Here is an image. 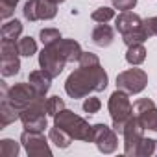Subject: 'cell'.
Returning a JSON list of instances; mask_svg holds the SVG:
<instances>
[{
    "label": "cell",
    "instance_id": "cell-9",
    "mask_svg": "<svg viewBox=\"0 0 157 157\" xmlns=\"http://www.w3.org/2000/svg\"><path fill=\"white\" fill-rule=\"evenodd\" d=\"M21 144L26 150V153L30 157H50L52 150L48 146V140L44 139L43 131H28L24 129L21 135Z\"/></svg>",
    "mask_w": 157,
    "mask_h": 157
},
{
    "label": "cell",
    "instance_id": "cell-22",
    "mask_svg": "<svg viewBox=\"0 0 157 157\" xmlns=\"http://www.w3.org/2000/svg\"><path fill=\"white\" fill-rule=\"evenodd\" d=\"M19 151H21V146L13 139H2L0 140V155L2 157H17Z\"/></svg>",
    "mask_w": 157,
    "mask_h": 157
},
{
    "label": "cell",
    "instance_id": "cell-14",
    "mask_svg": "<svg viewBox=\"0 0 157 157\" xmlns=\"http://www.w3.org/2000/svg\"><path fill=\"white\" fill-rule=\"evenodd\" d=\"M28 82H30V85L41 94V96H46V93L50 91V83H52V76L46 72V70H43V68H39V70H33V72H30V76H28Z\"/></svg>",
    "mask_w": 157,
    "mask_h": 157
},
{
    "label": "cell",
    "instance_id": "cell-6",
    "mask_svg": "<svg viewBox=\"0 0 157 157\" xmlns=\"http://www.w3.org/2000/svg\"><path fill=\"white\" fill-rule=\"evenodd\" d=\"M46 115H48L46 100L39 98L21 111V122H22L24 129H28V131H44V128L48 124Z\"/></svg>",
    "mask_w": 157,
    "mask_h": 157
},
{
    "label": "cell",
    "instance_id": "cell-15",
    "mask_svg": "<svg viewBox=\"0 0 157 157\" xmlns=\"http://www.w3.org/2000/svg\"><path fill=\"white\" fill-rule=\"evenodd\" d=\"M93 43L96 44V46H100V48H107V46H111L113 44V41H115V30L107 24V22H102V24H98L94 30H93Z\"/></svg>",
    "mask_w": 157,
    "mask_h": 157
},
{
    "label": "cell",
    "instance_id": "cell-27",
    "mask_svg": "<svg viewBox=\"0 0 157 157\" xmlns=\"http://www.w3.org/2000/svg\"><path fill=\"white\" fill-rule=\"evenodd\" d=\"M19 2L21 0H0V17H2L4 21L10 19L15 13V8H17Z\"/></svg>",
    "mask_w": 157,
    "mask_h": 157
},
{
    "label": "cell",
    "instance_id": "cell-4",
    "mask_svg": "<svg viewBox=\"0 0 157 157\" xmlns=\"http://www.w3.org/2000/svg\"><path fill=\"white\" fill-rule=\"evenodd\" d=\"M54 124L65 129L74 140H83V142H93V126L80 115H76L70 109H63L54 117Z\"/></svg>",
    "mask_w": 157,
    "mask_h": 157
},
{
    "label": "cell",
    "instance_id": "cell-8",
    "mask_svg": "<svg viewBox=\"0 0 157 157\" xmlns=\"http://www.w3.org/2000/svg\"><path fill=\"white\" fill-rule=\"evenodd\" d=\"M148 85V74L142 68H128L117 76V89L128 94H139Z\"/></svg>",
    "mask_w": 157,
    "mask_h": 157
},
{
    "label": "cell",
    "instance_id": "cell-16",
    "mask_svg": "<svg viewBox=\"0 0 157 157\" xmlns=\"http://www.w3.org/2000/svg\"><path fill=\"white\" fill-rule=\"evenodd\" d=\"M21 70V59L19 54H0V72L4 78L15 76Z\"/></svg>",
    "mask_w": 157,
    "mask_h": 157
},
{
    "label": "cell",
    "instance_id": "cell-5",
    "mask_svg": "<svg viewBox=\"0 0 157 157\" xmlns=\"http://www.w3.org/2000/svg\"><path fill=\"white\" fill-rule=\"evenodd\" d=\"M107 109H109V115H111V120H113V129L122 135L126 124L133 118V105L129 102V94L117 89L109 96Z\"/></svg>",
    "mask_w": 157,
    "mask_h": 157
},
{
    "label": "cell",
    "instance_id": "cell-30",
    "mask_svg": "<svg viewBox=\"0 0 157 157\" xmlns=\"http://www.w3.org/2000/svg\"><path fill=\"white\" fill-rule=\"evenodd\" d=\"M137 6V0H113V8L120 11H131Z\"/></svg>",
    "mask_w": 157,
    "mask_h": 157
},
{
    "label": "cell",
    "instance_id": "cell-10",
    "mask_svg": "<svg viewBox=\"0 0 157 157\" xmlns=\"http://www.w3.org/2000/svg\"><path fill=\"white\" fill-rule=\"evenodd\" d=\"M24 19L30 22L35 21H50L57 15V4L50 0H28L24 4Z\"/></svg>",
    "mask_w": 157,
    "mask_h": 157
},
{
    "label": "cell",
    "instance_id": "cell-26",
    "mask_svg": "<svg viewBox=\"0 0 157 157\" xmlns=\"http://www.w3.org/2000/svg\"><path fill=\"white\" fill-rule=\"evenodd\" d=\"M65 109V102H63V98H59V96H50L48 100H46V111H48V115L50 117H56L59 111H63Z\"/></svg>",
    "mask_w": 157,
    "mask_h": 157
},
{
    "label": "cell",
    "instance_id": "cell-28",
    "mask_svg": "<svg viewBox=\"0 0 157 157\" xmlns=\"http://www.w3.org/2000/svg\"><path fill=\"white\" fill-rule=\"evenodd\" d=\"M83 111L85 113H89V115H94V113H98L100 111V107H102V102H100V98H94V96H89V98H85V102H83Z\"/></svg>",
    "mask_w": 157,
    "mask_h": 157
},
{
    "label": "cell",
    "instance_id": "cell-21",
    "mask_svg": "<svg viewBox=\"0 0 157 157\" xmlns=\"http://www.w3.org/2000/svg\"><path fill=\"white\" fill-rule=\"evenodd\" d=\"M157 151V140L153 139H142L137 146V151H135V157H150Z\"/></svg>",
    "mask_w": 157,
    "mask_h": 157
},
{
    "label": "cell",
    "instance_id": "cell-18",
    "mask_svg": "<svg viewBox=\"0 0 157 157\" xmlns=\"http://www.w3.org/2000/svg\"><path fill=\"white\" fill-rule=\"evenodd\" d=\"M22 33V22L17 21V19H11L8 22L2 24V30H0V35L2 39H8V41H17Z\"/></svg>",
    "mask_w": 157,
    "mask_h": 157
},
{
    "label": "cell",
    "instance_id": "cell-29",
    "mask_svg": "<svg viewBox=\"0 0 157 157\" xmlns=\"http://www.w3.org/2000/svg\"><path fill=\"white\" fill-rule=\"evenodd\" d=\"M80 63L82 67H89V65H98L100 63V57L96 56V54H93V52H83L82 54V57H80Z\"/></svg>",
    "mask_w": 157,
    "mask_h": 157
},
{
    "label": "cell",
    "instance_id": "cell-7",
    "mask_svg": "<svg viewBox=\"0 0 157 157\" xmlns=\"http://www.w3.org/2000/svg\"><path fill=\"white\" fill-rule=\"evenodd\" d=\"M4 98H8L10 104L15 105V107L19 109V113H21L24 107H28L30 104H33L35 100L44 98V96H41V94L30 85V82H26V83H15V85H11L10 89L4 85Z\"/></svg>",
    "mask_w": 157,
    "mask_h": 157
},
{
    "label": "cell",
    "instance_id": "cell-12",
    "mask_svg": "<svg viewBox=\"0 0 157 157\" xmlns=\"http://www.w3.org/2000/svg\"><path fill=\"white\" fill-rule=\"evenodd\" d=\"M133 115L144 129L157 131V107L150 98H139L133 104Z\"/></svg>",
    "mask_w": 157,
    "mask_h": 157
},
{
    "label": "cell",
    "instance_id": "cell-13",
    "mask_svg": "<svg viewBox=\"0 0 157 157\" xmlns=\"http://www.w3.org/2000/svg\"><path fill=\"white\" fill-rule=\"evenodd\" d=\"M122 135H124V153L129 155V157H135L137 146H139V142L144 139V128H142L140 122L135 118V115H133V118L126 124Z\"/></svg>",
    "mask_w": 157,
    "mask_h": 157
},
{
    "label": "cell",
    "instance_id": "cell-25",
    "mask_svg": "<svg viewBox=\"0 0 157 157\" xmlns=\"http://www.w3.org/2000/svg\"><path fill=\"white\" fill-rule=\"evenodd\" d=\"M39 39H41L43 46H46V44H52V43L59 41L61 39V33H59L57 28H43L39 32Z\"/></svg>",
    "mask_w": 157,
    "mask_h": 157
},
{
    "label": "cell",
    "instance_id": "cell-32",
    "mask_svg": "<svg viewBox=\"0 0 157 157\" xmlns=\"http://www.w3.org/2000/svg\"><path fill=\"white\" fill-rule=\"evenodd\" d=\"M50 2H54V4H63L65 0H50Z\"/></svg>",
    "mask_w": 157,
    "mask_h": 157
},
{
    "label": "cell",
    "instance_id": "cell-20",
    "mask_svg": "<svg viewBox=\"0 0 157 157\" xmlns=\"http://www.w3.org/2000/svg\"><path fill=\"white\" fill-rule=\"evenodd\" d=\"M48 137H50V142H54L57 148H68L70 146V142L74 140L65 129H61L59 126H56L54 124V128H50V133H48Z\"/></svg>",
    "mask_w": 157,
    "mask_h": 157
},
{
    "label": "cell",
    "instance_id": "cell-31",
    "mask_svg": "<svg viewBox=\"0 0 157 157\" xmlns=\"http://www.w3.org/2000/svg\"><path fill=\"white\" fill-rule=\"evenodd\" d=\"M146 22H148V26L151 28V32H153V35H157V17H150V19H144Z\"/></svg>",
    "mask_w": 157,
    "mask_h": 157
},
{
    "label": "cell",
    "instance_id": "cell-17",
    "mask_svg": "<svg viewBox=\"0 0 157 157\" xmlns=\"http://www.w3.org/2000/svg\"><path fill=\"white\" fill-rule=\"evenodd\" d=\"M19 118H21L19 109H17L15 105H11L8 98L2 96V104H0V129L8 128L10 124H13V122L19 120Z\"/></svg>",
    "mask_w": 157,
    "mask_h": 157
},
{
    "label": "cell",
    "instance_id": "cell-23",
    "mask_svg": "<svg viewBox=\"0 0 157 157\" xmlns=\"http://www.w3.org/2000/svg\"><path fill=\"white\" fill-rule=\"evenodd\" d=\"M19 54L22 56V57H32L35 52H37V43H35V39L33 37H22L19 43Z\"/></svg>",
    "mask_w": 157,
    "mask_h": 157
},
{
    "label": "cell",
    "instance_id": "cell-19",
    "mask_svg": "<svg viewBox=\"0 0 157 157\" xmlns=\"http://www.w3.org/2000/svg\"><path fill=\"white\" fill-rule=\"evenodd\" d=\"M146 48L142 46V43H137V44H131L128 46V52H126V61L133 67L137 65H142L146 61Z\"/></svg>",
    "mask_w": 157,
    "mask_h": 157
},
{
    "label": "cell",
    "instance_id": "cell-11",
    "mask_svg": "<svg viewBox=\"0 0 157 157\" xmlns=\"http://www.w3.org/2000/svg\"><path fill=\"white\" fill-rule=\"evenodd\" d=\"M93 142L102 153H113L118 148V135L113 128L100 122L93 126Z\"/></svg>",
    "mask_w": 157,
    "mask_h": 157
},
{
    "label": "cell",
    "instance_id": "cell-3",
    "mask_svg": "<svg viewBox=\"0 0 157 157\" xmlns=\"http://www.w3.org/2000/svg\"><path fill=\"white\" fill-rule=\"evenodd\" d=\"M115 28L122 35V41L128 46L137 44V43H144L153 35L148 22L142 21L133 11H120V15L115 17Z\"/></svg>",
    "mask_w": 157,
    "mask_h": 157
},
{
    "label": "cell",
    "instance_id": "cell-1",
    "mask_svg": "<svg viewBox=\"0 0 157 157\" xmlns=\"http://www.w3.org/2000/svg\"><path fill=\"white\" fill-rule=\"evenodd\" d=\"M107 83H109V76L100 63L89 65V67L80 65V68H76L74 72L68 74L67 82H65V93L72 100L87 98L91 93L105 91Z\"/></svg>",
    "mask_w": 157,
    "mask_h": 157
},
{
    "label": "cell",
    "instance_id": "cell-2",
    "mask_svg": "<svg viewBox=\"0 0 157 157\" xmlns=\"http://www.w3.org/2000/svg\"><path fill=\"white\" fill-rule=\"evenodd\" d=\"M82 54H83V50L78 41L61 37L59 41L43 46V50L39 54V67L43 70H46L52 78H57L68 61H72V63L80 61Z\"/></svg>",
    "mask_w": 157,
    "mask_h": 157
},
{
    "label": "cell",
    "instance_id": "cell-24",
    "mask_svg": "<svg viewBox=\"0 0 157 157\" xmlns=\"http://www.w3.org/2000/svg\"><path fill=\"white\" fill-rule=\"evenodd\" d=\"M91 19H93L94 22H98V24L109 22L111 19H115V10H113V8H105V6H104V8H98V10L93 11Z\"/></svg>",
    "mask_w": 157,
    "mask_h": 157
}]
</instances>
